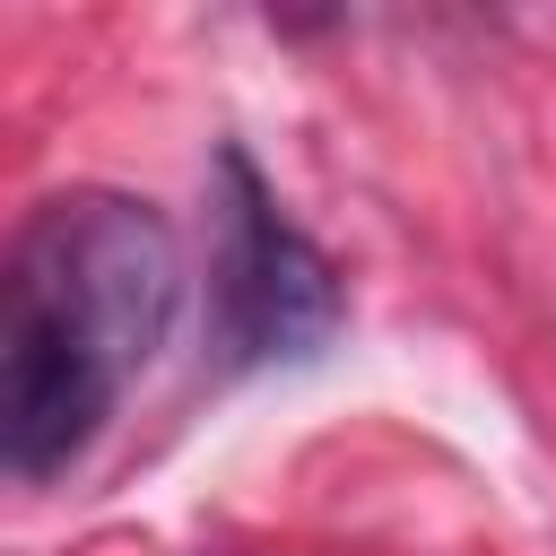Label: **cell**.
Here are the masks:
<instances>
[{
  "instance_id": "1",
  "label": "cell",
  "mask_w": 556,
  "mask_h": 556,
  "mask_svg": "<svg viewBox=\"0 0 556 556\" xmlns=\"http://www.w3.org/2000/svg\"><path fill=\"white\" fill-rule=\"evenodd\" d=\"M182 313V235L130 191H52L0 269V469L43 486L87 460Z\"/></svg>"
},
{
  "instance_id": "2",
  "label": "cell",
  "mask_w": 556,
  "mask_h": 556,
  "mask_svg": "<svg viewBox=\"0 0 556 556\" xmlns=\"http://www.w3.org/2000/svg\"><path fill=\"white\" fill-rule=\"evenodd\" d=\"M348 287L330 252L269 200L261 165L226 139L208 165V339L226 365H304L339 339Z\"/></svg>"
}]
</instances>
